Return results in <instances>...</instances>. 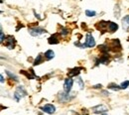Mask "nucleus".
Listing matches in <instances>:
<instances>
[{
    "mask_svg": "<svg viewBox=\"0 0 129 115\" xmlns=\"http://www.w3.org/2000/svg\"><path fill=\"white\" fill-rule=\"evenodd\" d=\"M108 23L109 22H106V21H100L96 24V29L101 31L102 33H104V31L106 30V28H108Z\"/></svg>",
    "mask_w": 129,
    "mask_h": 115,
    "instance_id": "1a4fd4ad",
    "label": "nucleus"
},
{
    "mask_svg": "<svg viewBox=\"0 0 129 115\" xmlns=\"http://www.w3.org/2000/svg\"><path fill=\"white\" fill-rule=\"evenodd\" d=\"M26 95H27V91L25 90L24 86H18L16 91H15V93H14V97H15V99L17 101H19L22 97H24Z\"/></svg>",
    "mask_w": 129,
    "mask_h": 115,
    "instance_id": "f257e3e1",
    "label": "nucleus"
},
{
    "mask_svg": "<svg viewBox=\"0 0 129 115\" xmlns=\"http://www.w3.org/2000/svg\"><path fill=\"white\" fill-rule=\"evenodd\" d=\"M41 109H42L44 112L48 113V114H53V113L56 111V108H55V106H54L53 104H45L44 106L41 107Z\"/></svg>",
    "mask_w": 129,
    "mask_h": 115,
    "instance_id": "6e6552de",
    "label": "nucleus"
},
{
    "mask_svg": "<svg viewBox=\"0 0 129 115\" xmlns=\"http://www.w3.org/2000/svg\"><path fill=\"white\" fill-rule=\"evenodd\" d=\"M42 61H43V57H42V55L37 56V58H36L35 61H34V66H38V65H40V64L42 63Z\"/></svg>",
    "mask_w": 129,
    "mask_h": 115,
    "instance_id": "dca6fc26",
    "label": "nucleus"
},
{
    "mask_svg": "<svg viewBox=\"0 0 129 115\" xmlns=\"http://www.w3.org/2000/svg\"><path fill=\"white\" fill-rule=\"evenodd\" d=\"M4 34H3V32H1V40H0V41H1V43H3L4 42Z\"/></svg>",
    "mask_w": 129,
    "mask_h": 115,
    "instance_id": "5701e85b",
    "label": "nucleus"
},
{
    "mask_svg": "<svg viewBox=\"0 0 129 115\" xmlns=\"http://www.w3.org/2000/svg\"><path fill=\"white\" fill-rule=\"evenodd\" d=\"M29 33H30V35H32L34 37H38V36L46 33V30H44L42 28H39V27H34V28L29 29Z\"/></svg>",
    "mask_w": 129,
    "mask_h": 115,
    "instance_id": "423d86ee",
    "label": "nucleus"
},
{
    "mask_svg": "<svg viewBox=\"0 0 129 115\" xmlns=\"http://www.w3.org/2000/svg\"><path fill=\"white\" fill-rule=\"evenodd\" d=\"M73 83H74V80L71 78V77H68L64 79V90L67 94L70 93V91L72 90V87H73Z\"/></svg>",
    "mask_w": 129,
    "mask_h": 115,
    "instance_id": "39448f33",
    "label": "nucleus"
},
{
    "mask_svg": "<svg viewBox=\"0 0 129 115\" xmlns=\"http://www.w3.org/2000/svg\"><path fill=\"white\" fill-rule=\"evenodd\" d=\"M107 87H108V88H110V89H113V90H119V89H121V87H120V86H118V85H117V84H115V83H109Z\"/></svg>",
    "mask_w": 129,
    "mask_h": 115,
    "instance_id": "f3484780",
    "label": "nucleus"
},
{
    "mask_svg": "<svg viewBox=\"0 0 129 115\" xmlns=\"http://www.w3.org/2000/svg\"><path fill=\"white\" fill-rule=\"evenodd\" d=\"M15 44H16V41H15V38L13 36H7L5 38V41H4V45L6 48L8 49H13L15 47Z\"/></svg>",
    "mask_w": 129,
    "mask_h": 115,
    "instance_id": "7ed1b4c3",
    "label": "nucleus"
},
{
    "mask_svg": "<svg viewBox=\"0 0 129 115\" xmlns=\"http://www.w3.org/2000/svg\"><path fill=\"white\" fill-rule=\"evenodd\" d=\"M122 26L125 30H128L129 29V15L125 16L123 19H122Z\"/></svg>",
    "mask_w": 129,
    "mask_h": 115,
    "instance_id": "ddd939ff",
    "label": "nucleus"
},
{
    "mask_svg": "<svg viewBox=\"0 0 129 115\" xmlns=\"http://www.w3.org/2000/svg\"><path fill=\"white\" fill-rule=\"evenodd\" d=\"M0 78H1V82L3 83V82H4V77H3V76H1V77H0Z\"/></svg>",
    "mask_w": 129,
    "mask_h": 115,
    "instance_id": "393cba45",
    "label": "nucleus"
},
{
    "mask_svg": "<svg viewBox=\"0 0 129 115\" xmlns=\"http://www.w3.org/2000/svg\"><path fill=\"white\" fill-rule=\"evenodd\" d=\"M78 82H79V84H80L81 88H84V87H85V84H84V82H83V79H82L81 77H79V78H78Z\"/></svg>",
    "mask_w": 129,
    "mask_h": 115,
    "instance_id": "4be33fe9",
    "label": "nucleus"
},
{
    "mask_svg": "<svg viewBox=\"0 0 129 115\" xmlns=\"http://www.w3.org/2000/svg\"><path fill=\"white\" fill-rule=\"evenodd\" d=\"M60 34L63 35V36H67V35L69 34V30H68V29H64V28H61Z\"/></svg>",
    "mask_w": 129,
    "mask_h": 115,
    "instance_id": "6ab92c4d",
    "label": "nucleus"
},
{
    "mask_svg": "<svg viewBox=\"0 0 129 115\" xmlns=\"http://www.w3.org/2000/svg\"><path fill=\"white\" fill-rule=\"evenodd\" d=\"M48 42H49V44L50 45H55V44H59V39H58V37H57V35L55 34V35H52L49 39H48Z\"/></svg>",
    "mask_w": 129,
    "mask_h": 115,
    "instance_id": "9b49d317",
    "label": "nucleus"
},
{
    "mask_svg": "<svg viewBox=\"0 0 129 115\" xmlns=\"http://www.w3.org/2000/svg\"><path fill=\"white\" fill-rule=\"evenodd\" d=\"M21 74L24 75L25 77H27V78H29V79H33V78L35 77V75H34L33 70H32V73H31V74H30V73H27L26 71H21Z\"/></svg>",
    "mask_w": 129,
    "mask_h": 115,
    "instance_id": "2eb2a0df",
    "label": "nucleus"
},
{
    "mask_svg": "<svg viewBox=\"0 0 129 115\" xmlns=\"http://www.w3.org/2000/svg\"><path fill=\"white\" fill-rule=\"evenodd\" d=\"M108 29L110 31V33H114L117 29H118V25L114 22H109L108 23Z\"/></svg>",
    "mask_w": 129,
    "mask_h": 115,
    "instance_id": "f8f14e48",
    "label": "nucleus"
},
{
    "mask_svg": "<svg viewBox=\"0 0 129 115\" xmlns=\"http://www.w3.org/2000/svg\"><path fill=\"white\" fill-rule=\"evenodd\" d=\"M101 87V84H96V85H93V88H100Z\"/></svg>",
    "mask_w": 129,
    "mask_h": 115,
    "instance_id": "b1692460",
    "label": "nucleus"
},
{
    "mask_svg": "<svg viewBox=\"0 0 129 115\" xmlns=\"http://www.w3.org/2000/svg\"><path fill=\"white\" fill-rule=\"evenodd\" d=\"M5 72H6V74H7V76H8V77H10L11 79H14L15 81H18V77H16V76H15L14 74H12V73H10L9 71H5Z\"/></svg>",
    "mask_w": 129,
    "mask_h": 115,
    "instance_id": "a211bd4d",
    "label": "nucleus"
},
{
    "mask_svg": "<svg viewBox=\"0 0 129 115\" xmlns=\"http://www.w3.org/2000/svg\"><path fill=\"white\" fill-rule=\"evenodd\" d=\"M108 48L109 50H112L113 52H116V51H120L121 50V45H120V42L118 39H113L110 44L108 45Z\"/></svg>",
    "mask_w": 129,
    "mask_h": 115,
    "instance_id": "20e7f679",
    "label": "nucleus"
},
{
    "mask_svg": "<svg viewBox=\"0 0 129 115\" xmlns=\"http://www.w3.org/2000/svg\"><path fill=\"white\" fill-rule=\"evenodd\" d=\"M108 111V108L105 106V105H102V104H99V105H96L92 108V112L95 113V114H100V113H104Z\"/></svg>",
    "mask_w": 129,
    "mask_h": 115,
    "instance_id": "0eeeda50",
    "label": "nucleus"
},
{
    "mask_svg": "<svg viewBox=\"0 0 129 115\" xmlns=\"http://www.w3.org/2000/svg\"><path fill=\"white\" fill-rule=\"evenodd\" d=\"M94 46H95V41H94L93 37L88 33V34L86 35V43L83 44V49H84V48H86V47L92 48V47H94Z\"/></svg>",
    "mask_w": 129,
    "mask_h": 115,
    "instance_id": "f03ea898",
    "label": "nucleus"
},
{
    "mask_svg": "<svg viewBox=\"0 0 129 115\" xmlns=\"http://www.w3.org/2000/svg\"><path fill=\"white\" fill-rule=\"evenodd\" d=\"M95 12L94 11H90V10H86V16H88V17H93V16H95Z\"/></svg>",
    "mask_w": 129,
    "mask_h": 115,
    "instance_id": "aec40b11",
    "label": "nucleus"
},
{
    "mask_svg": "<svg viewBox=\"0 0 129 115\" xmlns=\"http://www.w3.org/2000/svg\"><path fill=\"white\" fill-rule=\"evenodd\" d=\"M129 86V80H125V81H123L122 83H121V85H120V87L122 88V89H125L126 87H128Z\"/></svg>",
    "mask_w": 129,
    "mask_h": 115,
    "instance_id": "412c9836",
    "label": "nucleus"
},
{
    "mask_svg": "<svg viewBox=\"0 0 129 115\" xmlns=\"http://www.w3.org/2000/svg\"><path fill=\"white\" fill-rule=\"evenodd\" d=\"M82 70H83V68H75V69L71 70V71L68 73V76H69V77H76V76L80 75V73H81Z\"/></svg>",
    "mask_w": 129,
    "mask_h": 115,
    "instance_id": "9d476101",
    "label": "nucleus"
},
{
    "mask_svg": "<svg viewBox=\"0 0 129 115\" xmlns=\"http://www.w3.org/2000/svg\"><path fill=\"white\" fill-rule=\"evenodd\" d=\"M102 115H107V114H105V113H104V114H102Z\"/></svg>",
    "mask_w": 129,
    "mask_h": 115,
    "instance_id": "a878e982",
    "label": "nucleus"
},
{
    "mask_svg": "<svg viewBox=\"0 0 129 115\" xmlns=\"http://www.w3.org/2000/svg\"><path fill=\"white\" fill-rule=\"evenodd\" d=\"M54 57H55V53L52 50H49V51H47L45 53V58H46L47 60H52Z\"/></svg>",
    "mask_w": 129,
    "mask_h": 115,
    "instance_id": "4468645a",
    "label": "nucleus"
}]
</instances>
